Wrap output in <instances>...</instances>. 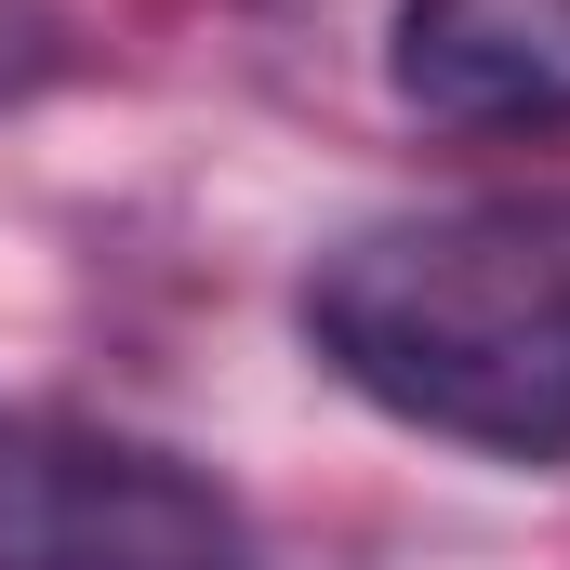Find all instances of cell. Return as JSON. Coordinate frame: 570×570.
Returning <instances> with one entry per match:
<instances>
[{
  "label": "cell",
  "mask_w": 570,
  "mask_h": 570,
  "mask_svg": "<svg viewBox=\"0 0 570 570\" xmlns=\"http://www.w3.org/2000/svg\"><path fill=\"white\" fill-rule=\"evenodd\" d=\"M385 80L451 134H570V0H399Z\"/></svg>",
  "instance_id": "3"
},
{
  "label": "cell",
  "mask_w": 570,
  "mask_h": 570,
  "mask_svg": "<svg viewBox=\"0 0 570 570\" xmlns=\"http://www.w3.org/2000/svg\"><path fill=\"white\" fill-rule=\"evenodd\" d=\"M0 570H253V531L159 438L0 412Z\"/></svg>",
  "instance_id": "2"
},
{
  "label": "cell",
  "mask_w": 570,
  "mask_h": 570,
  "mask_svg": "<svg viewBox=\"0 0 570 570\" xmlns=\"http://www.w3.org/2000/svg\"><path fill=\"white\" fill-rule=\"evenodd\" d=\"M67 67H80L67 13H53V0H0V107H13V94H40V80H67Z\"/></svg>",
  "instance_id": "4"
},
{
  "label": "cell",
  "mask_w": 570,
  "mask_h": 570,
  "mask_svg": "<svg viewBox=\"0 0 570 570\" xmlns=\"http://www.w3.org/2000/svg\"><path fill=\"white\" fill-rule=\"evenodd\" d=\"M305 345L385 425L558 464L570 451V253L518 213H399L305 266Z\"/></svg>",
  "instance_id": "1"
}]
</instances>
